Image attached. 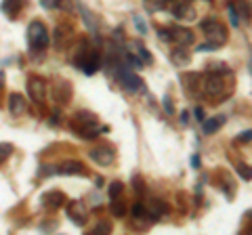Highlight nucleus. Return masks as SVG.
<instances>
[{
  "label": "nucleus",
  "instance_id": "1",
  "mask_svg": "<svg viewBox=\"0 0 252 235\" xmlns=\"http://www.w3.org/2000/svg\"><path fill=\"white\" fill-rule=\"evenodd\" d=\"M72 126H74V130L80 132V137H84V139H93L107 130V126H99L97 116L91 112H78L72 120Z\"/></svg>",
  "mask_w": 252,
  "mask_h": 235
},
{
  "label": "nucleus",
  "instance_id": "2",
  "mask_svg": "<svg viewBox=\"0 0 252 235\" xmlns=\"http://www.w3.org/2000/svg\"><path fill=\"white\" fill-rule=\"evenodd\" d=\"M28 44L30 51H44L49 46V32L42 21H32L28 26Z\"/></svg>",
  "mask_w": 252,
  "mask_h": 235
},
{
  "label": "nucleus",
  "instance_id": "3",
  "mask_svg": "<svg viewBox=\"0 0 252 235\" xmlns=\"http://www.w3.org/2000/svg\"><path fill=\"white\" fill-rule=\"evenodd\" d=\"M202 29L206 32L208 42H212L215 46H223L227 42V28L217 19H206L202 21Z\"/></svg>",
  "mask_w": 252,
  "mask_h": 235
},
{
  "label": "nucleus",
  "instance_id": "4",
  "mask_svg": "<svg viewBox=\"0 0 252 235\" xmlns=\"http://www.w3.org/2000/svg\"><path fill=\"white\" fill-rule=\"evenodd\" d=\"M67 216L69 221L78 227H84L89 223V208H86V204L80 202V200H74L67 204Z\"/></svg>",
  "mask_w": 252,
  "mask_h": 235
},
{
  "label": "nucleus",
  "instance_id": "5",
  "mask_svg": "<svg viewBox=\"0 0 252 235\" xmlns=\"http://www.w3.org/2000/svg\"><path fill=\"white\" fill-rule=\"evenodd\" d=\"M225 74H215V72H208V78L202 82L204 86V92L210 97H220L225 95Z\"/></svg>",
  "mask_w": 252,
  "mask_h": 235
},
{
  "label": "nucleus",
  "instance_id": "6",
  "mask_svg": "<svg viewBox=\"0 0 252 235\" xmlns=\"http://www.w3.org/2000/svg\"><path fill=\"white\" fill-rule=\"evenodd\" d=\"M114 76H116V80L120 82L126 90H139V88H141V78H139L137 74H132L126 65L118 67L116 72H114Z\"/></svg>",
  "mask_w": 252,
  "mask_h": 235
},
{
  "label": "nucleus",
  "instance_id": "7",
  "mask_svg": "<svg viewBox=\"0 0 252 235\" xmlns=\"http://www.w3.org/2000/svg\"><path fill=\"white\" fill-rule=\"evenodd\" d=\"M91 160L94 164H99V166H112L116 162V151L109 145H99L91 151Z\"/></svg>",
  "mask_w": 252,
  "mask_h": 235
},
{
  "label": "nucleus",
  "instance_id": "8",
  "mask_svg": "<svg viewBox=\"0 0 252 235\" xmlns=\"http://www.w3.org/2000/svg\"><path fill=\"white\" fill-rule=\"evenodd\" d=\"M28 95L30 99H34L36 103H42L46 95V82L40 76H30L28 78Z\"/></svg>",
  "mask_w": 252,
  "mask_h": 235
},
{
  "label": "nucleus",
  "instance_id": "9",
  "mask_svg": "<svg viewBox=\"0 0 252 235\" xmlns=\"http://www.w3.org/2000/svg\"><path fill=\"white\" fill-rule=\"evenodd\" d=\"M53 97H55V101H57V103H61V105L69 103V99H72V84H69L67 80L55 82V86H53Z\"/></svg>",
  "mask_w": 252,
  "mask_h": 235
},
{
  "label": "nucleus",
  "instance_id": "10",
  "mask_svg": "<svg viewBox=\"0 0 252 235\" xmlns=\"http://www.w3.org/2000/svg\"><path fill=\"white\" fill-rule=\"evenodd\" d=\"M170 42H175L177 46H189L193 44V32L187 28H170Z\"/></svg>",
  "mask_w": 252,
  "mask_h": 235
},
{
  "label": "nucleus",
  "instance_id": "11",
  "mask_svg": "<svg viewBox=\"0 0 252 235\" xmlns=\"http://www.w3.org/2000/svg\"><path fill=\"white\" fill-rule=\"evenodd\" d=\"M55 172H57V175H80V176L89 175V172H86V166L78 160H67V162L59 164V166L55 168Z\"/></svg>",
  "mask_w": 252,
  "mask_h": 235
},
{
  "label": "nucleus",
  "instance_id": "12",
  "mask_svg": "<svg viewBox=\"0 0 252 235\" xmlns=\"http://www.w3.org/2000/svg\"><path fill=\"white\" fill-rule=\"evenodd\" d=\"M93 53V49H91V44H89V40L86 38H80L78 40V44H76V55H74V65H78V67H84V63H86V59H89V55Z\"/></svg>",
  "mask_w": 252,
  "mask_h": 235
},
{
  "label": "nucleus",
  "instance_id": "13",
  "mask_svg": "<svg viewBox=\"0 0 252 235\" xmlns=\"http://www.w3.org/2000/svg\"><path fill=\"white\" fill-rule=\"evenodd\" d=\"M65 204V193H61L57 189H53V191H46L42 195V206L46 210H57L59 206H63Z\"/></svg>",
  "mask_w": 252,
  "mask_h": 235
},
{
  "label": "nucleus",
  "instance_id": "14",
  "mask_svg": "<svg viewBox=\"0 0 252 235\" xmlns=\"http://www.w3.org/2000/svg\"><path fill=\"white\" fill-rule=\"evenodd\" d=\"M26 109H28L26 99H23L19 92H13V95H9V112H11V116L19 118V116L26 114Z\"/></svg>",
  "mask_w": 252,
  "mask_h": 235
},
{
  "label": "nucleus",
  "instance_id": "15",
  "mask_svg": "<svg viewBox=\"0 0 252 235\" xmlns=\"http://www.w3.org/2000/svg\"><path fill=\"white\" fill-rule=\"evenodd\" d=\"M128 46H130V53H132V55H135V57H139V59H141V61H143V63H145V65H149V63H152V61H154V57H152V53H149V51H147V49H145V46H143V44H141L139 40H132V42H130Z\"/></svg>",
  "mask_w": 252,
  "mask_h": 235
},
{
  "label": "nucleus",
  "instance_id": "16",
  "mask_svg": "<svg viewBox=\"0 0 252 235\" xmlns=\"http://www.w3.org/2000/svg\"><path fill=\"white\" fill-rule=\"evenodd\" d=\"M99 67H101V55H99L97 51H93V53L89 55V59H86V63H84V67H82V72H84L86 76H93Z\"/></svg>",
  "mask_w": 252,
  "mask_h": 235
},
{
  "label": "nucleus",
  "instance_id": "17",
  "mask_svg": "<svg viewBox=\"0 0 252 235\" xmlns=\"http://www.w3.org/2000/svg\"><path fill=\"white\" fill-rule=\"evenodd\" d=\"M23 6V0H2V13L6 15V17H17L19 11Z\"/></svg>",
  "mask_w": 252,
  "mask_h": 235
},
{
  "label": "nucleus",
  "instance_id": "18",
  "mask_svg": "<svg viewBox=\"0 0 252 235\" xmlns=\"http://www.w3.org/2000/svg\"><path fill=\"white\" fill-rule=\"evenodd\" d=\"M223 124H225V116H215L210 120H204V132L206 135H215L217 130H220Z\"/></svg>",
  "mask_w": 252,
  "mask_h": 235
},
{
  "label": "nucleus",
  "instance_id": "19",
  "mask_svg": "<svg viewBox=\"0 0 252 235\" xmlns=\"http://www.w3.org/2000/svg\"><path fill=\"white\" fill-rule=\"evenodd\" d=\"M172 13H175L177 17H185V19H193V17H195V11H193L187 2H179V4H175V6H172Z\"/></svg>",
  "mask_w": 252,
  "mask_h": 235
},
{
  "label": "nucleus",
  "instance_id": "20",
  "mask_svg": "<svg viewBox=\"0 0 252 235\" xmlns=\"http://www.w3.org/2000/svg\"><path fill=\"white\" fill-rule=\"evenodd\" d=\"M147 210H149V214H152V216H160V214L168 212V206L162 200H152V202H149V206H147Z\"/></svg>",
  "mask_w": 252,
  "mask_h": 235
},
{
  "label": "nucleus",
  "instance_id": "21",
  "mask_svg": "<svg viewBox=\"0 0 252 235\" xmlns=\"http://www.w3.org/2000/svg\"><path fill=\"white\" fill-rule=\"evenodd\" d=\"M172 63H175V65H187L189 63V53L183 49V46L172 53Z\"/></svg>",
  "mask_w": 252,
  "mask_h": 235
},
{
  "label": "nucleus",
  "instance_id": "22",
  "mask_svg": "<svg viewBox=\"0 0 252 235\" xmlns=\"http://www.w3.org/2000/svg\"><path fill=\"white\" fill-rule=\"evenodd\" d=\"M109 210L114 212V216H124L126 214V206L120 202V198H112V202H109Z\"/></svg>",
  "mask_w": 252,
  "mask_h": 235
},
{
  "label": "nucleus",
  "instance_id": "23",
  "mask_svg": "<svg viewBox=\"0 0 252 235\" xmlns=\"http://www.w3.org/2000/svg\"><path fill=\"white\" fill-rule=\"evenodd\" d=\"M122 191H124V185H122L120 181L109 183V200H112V198H120Z\"/></svg>",
  "mask_w": 252,
  "mask_h": 235
},
{
  "label": "nucleus",
  "instance_id": "24",
  "mask_svg": "<svg viewBox=\"0 0 252 235\" xmlns=\"http://www.w3.org/2000/svg\"><path fill=\"white\" fill-rule=\"evenodd\" d=\"M11 153H13V145L11 143H0V166H2L4 160L9 158Z\"/></svg>",
  "mask_w": 252,
  "mask_h": 235
},
{
  "label": "nucleus",
  "instance_id": "25",
  "mask_svg": "<svg viewBox=\"0 0 252 235\" xmlns=\"http://www.w3.org/2000/svg\"><path fill=\"white\" fill-rule=\"evenodd\" d=\"M238 175L244 178V181H252V168L248 164H238Z\"/></svg>",
  "mask_w": 252,
  "mask_h": 235
},
{
  "label": "nucleus",
  "instance_id": "26",
  "mask_svg": "<svg viewBox=\"0 0 252 235\" xmlns=\"http://www.w3.org/2000/svg\"><path fill=\"white\" fill-rule=\"evenodd\" d=\"M233 4H235V2H233ZM235 9H240V11H238L240 17H244V19H248V17H250V6H248V2H244V0H240V2L235 4Z\"/></svg>",
  "mask_w": 252,
  "mask_h": 235
},
{
  "label": "nucleus",
  "instance_id": "27",
  "mask_svg": "<svg viewBox=\"0 0 252 235\" xmlns=\"http://www.w3.org/2000/svg\"><path fill=\"white\" fill-rule=\"evenodd\" d=\"M109 231H112V225H109L107 221H101V223L93 229V233H94V235H105V233H109Z\"/></svg>",
  "mask_w": 252,
  "mask_h": 235
},
{
  "label": "nucleus",
  "instance_id": "28",
  "mask_svg": "<svg viewBox=\"0 0 252 235\" xmlns=\"http://www.w3.org/2000/svg\"><path fill=\"white\" fill-rule=\"evenodd\" d=\"M227 13H229V19L233 26H240V15H238V9H235L233 2H229V6H227Z\"/></svg>",
  "mask_w": 252,
  "mask_h": 235
},
{
  "label": "nucleus",
  "instance_id": "29",
  "mask_svg": "<svg viewBox=\"0 0 252 235\" xmlns=\"http://www.w3.org/2000/svg\"><path fill=\"white\" fill-rule=\"evenodd\" d=\"M208 72H215V74H227L229 69H227V65H225V63H219V61H217V63H210V65H208Z\"/></svg>",
  "mask_w": 252,
  "mask_h": 235
},
{
  "label": "nucleus",
  "instance_id": "30",
  "mask_svg": "<svg viewBox=\"0 0 252 235\" xmlns=\"http://www.w3.org/2000/svg\"><path fill=\"white\" fill-rule=\"evenodd\" d=\"M59 2H61V0H40V6H42V9L53 11V9H59Z\"/></svg>",
  "mask_w": 252,
  "mask_h": 235
},
{
  "label": "nucleus",
  "instance_id": "31",
  "mask_svg": "<svg viewBox=\"0 0 252 235\" xmlns=\"http://www.w3.org/2000/svg\"><path fill=\"white\" fill-rule=\"evenodd\" d=\"M132 187H135V191L141 195V193H143V189H145L143 178H141V176H135V178H132Z\"/></svg>",
  "mask_w": 252,
  "mask_h": 235
},
{
  "label": "nucleus",
  "instance_id": "32",
  "mask_svg": "<svg viewBox=\"0 0 252 235\" xmlns=\"http://www.w3.org/2000/svg\"><path fill=\"white\" fill-rule=\"evenodd\" d=\"M135 26H137V29H139V34H145V21L139 17V15H135Z\"/></svg>",
  "mask_w": 252,
  "mask_h": 235
},
{
  "label": "nucleus",
  "instance_id": "33",
  "mask_svg": "<svg viewBox=\"0 0 252 235\" xmlns=\"http://www.w3.org/2000/svg\"><path fill=\"white\" fill-rule=\"evenodd\" d=\"M59 9H61V11H67V13H69V11L74 9L72 0H61V2H59Z\"/></svg>",
  "mask_w": 252,
  "mask_h": 235
},
{
  "label": "nucleus",
  "instance_id": "34",
  "mask_svg": "<svg viewBox=\"0 0 252 235\" xmlns=\"http://www.w3.org/2000/svg\"><path fill=\"white\" fill-rule=\"evenodd\" d=\"M252 139V130H246V132H242V135L238 137V141H240V143H242V141H244V143H246V141H250Z\"/></svg>",
  "mask_w": 252,
  "mask_h": 235
},
{
  "label": "nucleus",
  "instance_id": "35",
  "mask_svg": "<svg viewBox=\"0 0 252 235\" xmlns=\"http://www.w3.org/2000/svg\"><path fill=\"white\" fill-rule=\"evenodd\" d=\"M149 2H152L154 6H160V9H164V6H166L170 0H149Z\"/></svg>",
  "mask_w": 252,
  "mask_h": 235
},
{
  "label": "nucleus",
  "instance_id": "36",
  "mask_svg": "<svg viewBox=\"0 0 252 235\" xmlns=\"http://www.w3.org/2000/svg\"><path fill=\"white\" fill-rule=\"evenodd\" d=\"M164 107H166V112L172 114V103H170V99L168 97H164Z\"/></svg>",
  "mask_w": 252,
  "mask_h": 235
},
{
  "label": "nucleus",
  "instance_id": "37",
  "mask_svg": "<svg viewBox=\"0 0 252 235\" xmlns=\"http://www.w3.org/2000/svg\"><path fill=\"white\" fill-rule=\"evenodd\" d=\"M191 166L193 168H200V155H193V158H191Z\"/></svg>",
  "mask_w": 252,
  "mask_h": 235
},
{
  "label": "nucleus",
  "instance_id": "38",
  "mask_svg": "<svg viewBox=\"0 0 252 235\" xmlns=\"http://www.w3.org/2000/svg\"><path fill=\"white\" fill-rule=\"evenodd\" d=\"M195 118H198L200 122L204 120V109H202V107H198V109H195Z\"/></svg>",
  "mask_w": 252,
  "mask_h": 235
},
{
  "label": "nucleus",
  "instance_id": "39",
  "mask_svg": "<svg viewBox=\"0 0 252 235\" xmlns=\"http://www.w3.org/2000/svg\"><path fill=\"white\" fill-rule=\"evenodd\" d=\"M2 84H4V74L0 72V88H2Z\"/></svg>",
  "mask_w": 252,
  "mask_h": 235
},
{
  "label": "nucleus",
  "instance_id": "40",
  "mask_svg": "<svg viewBox=\"0 0 252 235\" xmlns=\"http://www.w3.org/2000/svg\"><path fill=\"white\" fill-rule=\"evenodd\" d=\"M246 216H250V218H252V210H248V212H246Z\"/></svg>",
  "mask_w": 252,
  "mask_h": 235
},
{
  "label": "nucleus",
  "instance_id": "41",
  "mask_svg": "<svg viewBox=\"0 0 252 235\" xmlns=\"http://www.w3.org/2000/svg\"><path fill=\"white\" fill-rule=\"evenodd\" d=\"M250 233H252V227H250Z\"/></svg>",
  "mask_w": 252,
  "mask_h": 235
}]
</instances>
